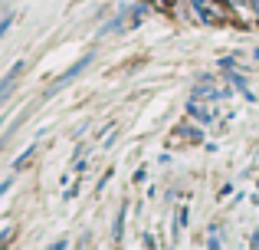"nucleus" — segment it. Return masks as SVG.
I'll use <instances>...</instances> for the list:
<instances>
[{
    "mask_svg": "<svg viewBox=\"0 0 259 250\" xmlns=\"http://www.w3.org/2000/svg\"><path fill=\"white\" fill-rule=\"evenodd\" d=\"M227 79H230V86H233V89H240V96L246 99V102H256V96L249 92V83H246V76H240L236 69H230V73H227Z\"/></svg>",
    "mask_w": 259,
    "mask_h": 250,
    "instance_id": "20e7f679",
    "label": "nucleus"
},
{
    "mask_svg": "<svg viewBox=\"0 0 259 250\" xmlns=\"http://www.w3.org/2000/svg\"><path fill=\"white\" fill-rule=\"evenodd\" d=\"M20 73H23V59H17V63L10 66V73H7L4 79H7V83H17V76H20Z\"/></svg>",
    "mask_w": 259,
    "mask_h": 250,
    "instance_id": "9d476101",
    "label": "nucleus"
},
{
    "mask_svg": "<svg viewBox=\"0 0 259 250\" xmlns=\"http://www.w3.org/2000/svg\"><path fill=\"white\" fill-rule=\"evenodd\" d=\"M187 112H190V116H194V119H200V122H213V105H203V96H194V99H190V102H187Z\"/></svg>",
    "mask_w": 259,
    "mask_h": 250,
    "instance_id": "7ed1b4c3",
    "label": "nucleus"
},
{
    "mask_svg": "<svg viewBox=\"0 0 259 250\" xmlns=\"http://www.w3.org/2000/svg\"><path fill=\"white\" fill-rule=\"evenodd\" d=\"M10 26H13V10H7L4 13V23H0V33H7Z\"/></svg>",
    "mask_w": 259,
    "mask_h": 250,
    "instance_id": "9b49d317",
    "label": "nucleus"
},
{
    "mask_svg": "<svg viewBox=\"0 0 259 250\" xmlns=\"http://www.w3.org/2000/svg\"><path fill=\"white\" fill-rule=\"evenodd\" d=\"M89 63H92V53H85V56L79 59V63H72L69 69H66L63 76H59V79H56V83H53V86H50V89H46V92H50V96H53V92H63V89H66V86H69V83H76V79L82 76Z\"/></svg>",
    "mask_w": 259,
    "mask_h": 250,
    "instance_id": "f257e3e1",
    "label": "nucleus"
},
{
    "mask_svg": "<svg viewBox=\"0 0 259 250\" xmlns=\"http://www.w3.org/2000/svg\"><path fill=\"white\" fill-rule=\"evenodd\" d=\"M125 214H128V204L118 207V214H115V224H112V237L121 240V234H125Z\"/></svg>",
    "mask_w": 259,
    "mask_h": 250,
    "instance_id": "39448f33",
    "label": "nucleus"
},
{
    "mask_svg": "<svg viewBox=\"0 0 259 250\" xmlns=\"http://www.w3.org/2000/svg\"><path fill=\"white\" fill-rule=\"evenodd\" d=\"M220 244H223V237H220V224H210V227H207V247H213V250H217Z\"/></svg>",
    "mask_w": 259,
    "mask_h": 250,
    "instance_id": "6e6552de",
    "label": "nucleus"
},
{
    "mask_svg": "<svg viewBox=\"0 0 259 250\" xmlns=\"http://www.w3.org/2000/svg\"><path fill=\"white\" fill-rule=\"evenodd\" d=\"M249 247H256V250H259V234H256V237H253V240H249Z\"/></svg>",
    "mask_w": 259,
    "mask_h": 250,
    "instance_id": "4468645a",
    "label": "nucleus"
},
{
    "mask_svg": "<svg viewBox=\"0 0 259 250\" xmlns=\"http://www.w3.org/2000/svg\"><path fill=\"white\" fill-rule=\"evenodd\" d=\"M187 221H190V207L181 204V207H177V218H174V234H181L184 227H187Z\"/></svg>",
    "mask_w": 259,
    "mask_h": 250,
    "instance_id": "0eeeda50",
    "label": "nucleus"
},
{
    "mask_svg": "<svg viewBox=\"0 0 259 250\" xmlns=\"http://www.w3.org/2000/svg\"><path fill=\"white\" fill-rule=\"evenodd\" d=\"M187 4L197 10V17H200L203 23H210V20H220V7H217L213 0H187Z\"/></svg>",
    "mask_w": 259,
    "mask_h": 250,
    "instance_id": "f03ea898",
    "label": "nucleus"
},
{
    "mask_svg": "<svg viewBox=\"0 0 259 250\" xmlns=\"http://www.w3.org/2000/svg\"><path fill=\"white\" fill-rule=\"evenodd\" d=\"M145 174H148V168H138V171H135V185H141V181H145Z\"/></svg>",
    "mask_w": 259,
    "mask_h": 250,
    "instance_id": "ddd939ff",
    "label": "nucleus"
},
{
    "mask_svg": "<svg viewBox=\"0 0 259 250\" xmlns=\"http://www.w3.org/2000/svg\"><path fill=\"white\" fill-rule=\"evenodd\" d=\"M33 152H36V145H30V148H26V152L20 155L17 161H13V168H17V171H20V168H26V165H30V158H33Z\"/></svg>",
    "mask_w": 259,
    "mask_h": 250,
    "instance_id": "1a4fd4ad",
    "label": "nucleus"
},
{
    "mask_svg": "<svg viewBox=\"0 0 259 250\" xmlns=\"http://www.w3.org/2000/svg\"><path fill=\"white\" fill-rule=\"evenodd\" d=\"M177 135H181L184 141H200V138H203V132H200V128H194V125H190V122L177 125Z\"/></svg>",
    "mask_w": 259,
    "mask_h": 250,
    "instance_id": "423d86ee",
    "label": "nucleus"
},
{
    "mask_svg": "<svg viewBox=\"0 0 259 250\" xmlns=\"http://www.w3.org/2000/svg\"><path fill=\"white\" fill-rule=\"evenodd\" d=\"M112 168H105V174H102V181H99V191H105V185H108V181H112Z\"/></svg>",
    "mask_w": 259,
    "mask_h": 250,
    "instance_id": "f8f14e48",
    "label": "nucleus"
},
{
    "mask_svg": "<svg viewBox=\"0 0 259 250\" xmlns=\"http://www.w3.org/2000/svg\"><path fill=\"white\" fill-rule=\"evenodd\" d=\"M256 188H259V181H256Z\"/></svg>",
    "mask_w": 259,
    "mask_h": 250,
    "instance_id": "2eb2a0df",
    "label": "nucleus"
}]
</instances>
